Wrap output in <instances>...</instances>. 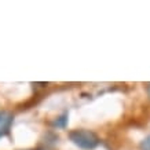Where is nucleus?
I'll use <instances>...</instances> for the list:
<instances>
[{"mask_svg": "<svg viewBox=\"0 0 150 150\" xmlns=\"http://www.w3.org/2000/svg\"><path fill=\"white\" fill-rule=\"evenodd\" d=\"M69 139L83 150H94L100 143L98 135L90 129H74L69 134Z\"/></svg>", "mask_w": 150, "mask_h": 150, "instance_id": "f257e3e1", "label": "nucleus"}, {"mask_svg": "<svg viewBox=\"0 0 150 150\" xmlns=\"http://www.w3.org/2000/svg\"><path fill=\"white\" fill-rule=\"evenodd\" d=\"M14 116L10 112H0V138L6 137L10 132V128L13 125Z\"/></svg>", "mask_w": 150, "mask_h": 150, "instance_id": "f03ea898", "label": "nucleus"}, {"mask_svg": "<svg viewBox=\"0 0 150 150\" xmlns=\"http://www.w3.org/2000/svg\"><path fill=\"white\" fill-rule=\"evenodd\" d=\"M66 123H68V114H64V116H61L55 120V125L57 127H61V128H65L66 127Z\"/></svg>", "mask_w": 150, "mask_h": 150, "instance_id": "7ed1b4c3", "label": "nucleus"}, {"mask_svg": "<svg viewBox=\"0 0 150 150\" xmlns=\"http://www.w3.org/2000/svg\"><path fill=\"white\" fill-rule=\"evenodd\" d=\"M141 147H142V150H150V135L142 141Z\"/></svg>", "mask_w": 150, "mask_h": 150, "instance_id": "20e7f679", "label": "nucleus"}, {"mask_svg": "<svg viewBox=\"0 0 150 150\" xmlns=\"http://www.w3.org/2000/svg\"><path fill=\"white\" fill-rule=\"evenodd\" d=\"M146 92H147V95H149V98H150V83L146 86Z\"/></svg>", "mask_w": 150, "mask_h": 150, "instance_id": "39448f33", "label": "nucleus"}, {"mask_svg": "<svg viewBox=\"0 0 150 150\" xmlns=\"http://www.w3.org/2000/svg\"><path fill=\"white\" fill-rule=\"evenodd\" d=\"M37 150H41V149H37Z\"/></svg>", "mask_w": 150, "mask_h": 150, "instance_id": "423d86ee", "label": "nucleus"}]
</instances>
